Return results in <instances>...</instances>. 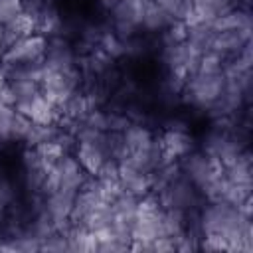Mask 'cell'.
Returning a JSON list of instances; mask_svg holds the SVG:
<instances>
[{"label":"cell","instance_id":"15","mask_svg":"<svg viewBox=\"0 0 253 253\" xmlns=\"http://www.w3.org/2000/svg\"><path fill=\"white\" fill-rule=\"evenodd\" d=\"M59 132H61L59 125H40V123H32L30 130H28V134H26V138H24V142H26L30 148H36V146H40V144H43V142H47V140H55Z\"/></svg>","mask_w":253,"mask_h":253},{"label":"cell","instance_id":"17","mask_svg":"<svg viewBox=\"0 0 253 253\" xmlns=\"http://www.w3.org/2000/svg\"><path fill=\"white\" fill-rule=\"evenodd\" d=\"M172 20H188L194 14L192 0H154Z\"/></svg>","mask_w":253,"mask_h":253},{"label":"cell","instance_id":"6","mask_svg":"<svg viewBox=\"0 0 253 253\" xmlns=\"http://www.w3.org/2000/svg\"><path fill=\"white\" fill-rule=\"evenodd\" d=\"M43 63L47 69H67L77 65L75 63V49L63 36L47 38L45 45V57Z\"/></svg>","mask_w":253,"mask_h":253},{"label":"cell","instance_id":"10","mask_svg":"<svg viewBox=\"0 0 253 253\" xmlns=\"http://www.w3.org/2000/svg\"><path fill=\"white\" fill-rule=\"evenodd\" d=\"M144 10V0H113L109 12L115 24H128L140 30V18Z\"/></svg>","mask_w":253,"mask_h":253},{"label":"cell","instance_id":"16","mask_svg":"<svg viewBox=\"0 0 253 253\" xmlns=\"http://www.w3.org/2000/svg\"><path fill=\"white\" fill-rule=\"evenodd\" d=\"M8 85L16 95V105L22 103V101H30L34 95L40 93V83H36L32 79H26V77L12 75V77H8Z\"/></svg>","mask_w":253,"mask_h":253},{"label":"cell","instance_id":"12","mask_svg":"<svg viewBox=\"0 0 253 253\" xmlns=\"http://www.w3.org/2000/svg\"><path fill=\"white\" fill-rule=\"evenodd\" d=\"M75 158H77V162L81 164V168L89 176H97V172L101 170L103 162L107 160V154L97 144H91V142H75Z\"/></svg>","mask_w":253,"mask_h":253},{"label":"cell","instance_id":"2","mask_svg":"<svg viewBox=\"0 0 253 253\" xmlns=\"http://www.w3.org/2000/svg\"><path fill=\"white\" fill-rule=\"evenodd\" d=\"M225 79L223 73L217 75H202V73H192L186 79V85L182 89L184 99L192 103L194 107L200 109H210L223 93Z\"/></svg>","mask_w":253,"mask_h":253},{"label":"cell","instance_id":"20","mask_svg":"<svg viewBox=\"0 0 253 253\" xmlns=\"http://www.w3.org/2000/svg\"><path fill=\"white\" fill-rule=\"evenodd\" d=\"M164 47L166 45H178L188 40V24L184 20H172L166 30H162Z\"/></svg>","mask_w":253,"mask_h":253},{"label":"cell","instance_id":"23","mask_svg":"<svg viewBox=\"0 0 253 253\" xmlns=\"http://www.w3.org/2000/svg\"><path fill=\"white\" fill-rule=\"evenodd\" d=\"M30 126H32V121L26 115L16 111V117H14V123H12V140H24Z\"/></svg>","mask_w":253,"mask_h":253},{"label":"cell","instance_id":"14","mask_svg":"<svg viewBox=\"0 0 253 253\" xmlns=\"http://www.w3.org/2000/svg\"><path fill=\"white\" fill-rule=\"evenodd\" d=\"M172 18L154 2V0H144V10L140 18V28L146 32H162L170 26Z\"/></svg>","mask_w":253,"mask_h":253},{"label":"cell","instance_id":"1","mask_svg":"<svg viewBox=\"0 0 253 253\" xmlns=\"http://www.w3.org/2000/svg\"><path fill=\"white\" fill-rule=\"evenodd\" d=\"M180 170L182 174L198 188V190H204L206 186H210L215 178L223 176V166L221 162L211 156V154H206L204 150L202 152H188L186 156H182L180 160Z\"/></svg>","mask_w":253,"mask_h":253},{"label":"cell","instance_id":"11","mask_svg":"<svg viewBox=\"0 0 253 253\" xmlns=\"http://www.w3.org/2000/svg\"><path fill=\"white\" fill-rule=\"evenodd\" d=\"M123 142L126 152H138V150H148L156 144V138L152 136L150 128L144 126L142 123H130L123 132Z\"/></svg>","mask_w":253,"mask_h":253},{"label":"cell","instance_id":"9","mask_svg":"<svg viewBox=\"0 0 253 253\" xmlns=\"http://www.w3.org/2000/svg\"><path fill=\"white\" fill-rule=\"evenodd\" d=\"M36 32V18L22 12L18 14L14 20H10L8 24H4L0 28V36H2V43H4V49H8L10 45H14L16 42L32 36Z\"/></svg>","mask_w":253,"mask_h":253},{"label":"cell","instance_id":"5","mask_svg":"<svg viewBox=\"0 0 253 253\" xmlns=\"http://www.w3.org/2000/svg\"><path fill=\"white\" fill-rule=\"evenodd\" d=\"M160 162H176L192 150V136L186 130L166 128V132L158 140Z\"/></svg>","mask_w":253,"mask_h":253},{"label":"cell","instance_id":"21","mask_svg":"<svg viewBox=\"0 0 253 253\" xmlns=\"http://www.w3.org/2000/svg\"><path fill=\"white\" fill-rule=\"evenodd\" d=\"M16 117V107L0 103V144L12 140V123Z\"/></svg>","mask_w":253,"mask_h":253},{"label":"cell","instance_id":"22","mask_svg":"<svg viewBox=\"0 0 253 253\" xmlns=\"http://www.w3.org/2000/svg\"><path fill=\"white\" fill-rule=\"evenodd\" d=\"M22 14V0H0V28Z\"/></svg>","mask_w":253,"mask_h":253},{"label":"cell","instance_id":"13","mask_svg":"<svg viewBox=\"0 0 253 253\" xmlns=\"http://www.w3.org/2000/svg\"><path fill=\"white\" fill-rule=\"evenodd\" d=\"M210 28L215 34L217 32H231V30H251V16L245 10L231 8L223 14H219L217 18H213L210 22Z\"/></svg>","mask_w":253,"mask_h":253},{"label":"cell","instance_id":"24","mask_svg":"<svg viewBox=\"0 0 253 253\" xmlns=\"http://www.w3.org/2000/svg\"><path fill=\"white\" fill-rule=\"evenodd\" d=\"M2 53H4V43H2V36H0V57H2Z\"/></svg>","mask_w":253,"mask_h":253},{"label":"cell","instance_id":"19","mask_svg":"<svg viewBox=\"0 0 253 253\" xmlns=\"http://www.w3.org/2000/svg\"><path fill=\"white\" fill-rule=\"evenodd\" d=\"M223 65H225V57L213 53V51H204L200 55V61H198V67H196V73H202V75H217V73H223Z\"/></svg>","mask_w":253,"mask_h":253},{"label":"cell","instance_id":"8","mask_svg":"<svg viewBox=\"0 0 253 253\" xmlns=\"http://www.w3.org/2000/svg\"><path fill=\"white\" fill-rule=\"evenodd\" d=\"M119 184L123 192L134 198H142L150 192V174L140 172L125 162H119Z\"/></svg>","mask_w":253,"mask_h":253},{"label":"cell","instance_id":"4","mask_svg":"<svg viewBox=\"0 0 253 253\" xmlns=\"http://www.w3.org/2000/svg\"><path fill=\"white\" fill-rule=\"evenodd\" d=\"M16 111L26 115L32 123H40V125H57L61 119V111L51 101H47L42 91L38 95H34L30 101L18 103Z\"/></svg>","mask_w":253,"mask_h":253},{"label":"cell","instance_id":"18","mask_svg":"<svg viewBox=\"0 0 253 253\" xmlns=\"http://www.w3.org/2000/svg\"><path fill=\"white\" fill-rule=\"evenodd\" d=\"M111 61H113V57L109 55V53H105L101 47H95V49H91L85 57H83V67L87 69V71H91V73H105L109 67H111Z\"/></svg>","mask_w":253,"mask_h":253},{"label":"cell","instance_id":"7","mask_svg":"<svg viewBox=\"0 0 253 253\" xmlns=\"http://www.w3.org/2000/svg\"><path fill=\"white\" fill-rule=\"evenodd\" d=\"M251 42V30H231V32H217L210 42V51L227 57L237 55L247 43Z\"/></svg>","mask_w":253,"mask_h":253},{"label":"cell","instance_id":"3","mask_svg":"<svg viewBox=\"0 0 253 253\" xmlns=\"http://www.w3.org/2000/svg\"><path fill=\"white\" fill-rule=\"evenodd\" d=\"M45 45H47V38L45 36L32 34V36L16 42L8 49H4V53L0 57V67L10 69V67L42 61L45 57Z\"/></svg>","mask_w":253,"mask_h":253}]
</instances>
